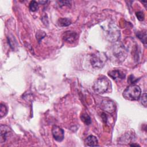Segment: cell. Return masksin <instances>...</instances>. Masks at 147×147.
<instances>
[{
  "mask_svg": "<svg viewBox=\"0 0 147 147\" xmlns=\"http://www.w3.org/2000/svg\"><path fill=\"white\" fill-rule=\"evenodd\" d=\"M101 108L109 113H113L115 110V103L110 100H104L101 102Z\"/></svg>",
  "mask_w": 147,
  "mask_h": 147,
  "instance_id": "cell-6",
  "label": "cell"
},
{
  "mask_svg": "<svg viewBox=\"0 0 147 147\" xmlns=\"http://www.w3.org/2000/svg\"><path fill=\"white\" fill-rule=\"evenodd\" d=\"M0 106H1L0 116H1V118H2L6 115V114L7 113V109L6 106L2 103H1Z\"/></svg>",
  "mask_w": 147,
  "mask_h": 147,
  "instance_id": "cell-15",
  "label": "cell"
},
{
  "mask_svg": "<svg viewBox=\"0 0 147 147\" xmlns=\"http://www.w3.org/2000/svg\"><path fill=\"white\" fill-rule=\"evenodd\" d=\"M134 80L135 78L133 75H130V76H129V78L128 79V82H129L130 83H132L133 82H134Z\"/></svg>",
  "mask_w": 147,
  "mask_h": 147,
  "instance_id": "cell-20",
  "label": "cell"
},
{
  "mask_svg": "<svg viewBox=\"0 0 147 147\" xmlns=\"http://www.w3.org/2000/svg\"><path fill=\"white\" fill-rule=\"evenodd\" d=\"M136 17H137V18L138 20L143 21L144 20L145 15H144V13L143 11H138V12L136 13Z\"/></svg>",
  "mask_w": 147,
  "mask_h": 147,
  "instance_id": "cell-17",
  "label": "cell"
},
{
  "mask_svg": "<svg viewBox=\"0 0 147 147\" xmlns=\"http://www.w3.org/2000/svg\"><path fill=\"white\" fill-rule=\"evenodd\" d=\"M107 60L106 55L103 52H98L93 55L91 59V64L94 68H102Z\"/></svg>",
  "mask_w": 147,
  "mask_h": 147,
  "instance_id": "cell-2",
  "label": "cell"
},
{
  "mask_svg": "<svg viewBox=\"0 0 147 147\" xmlns=\"http://www.w3.org/2000/svg\"><path fill=\"white\" fill-rule=\"evenodd\" d=\"M98 140L96 137L93 135H90L88 136L85 140V144L86 145L89 146H96L98 145Z\"/></svg>",
  "mask_w": 147,
  "mask_h": 147,
  "instance_id": "cell-11",
  "label": "cell"
},
{
  "mask_svg": "<svg viewBox=\"0 0 147 147\" xmlns=\"http://www.w3.org/2000/svg\"><path fill=\"white\" fill-rule=\"evenodd\" d=\"M52 133L54 139L59 142L63 141L64 137V131L61 127L54 125L52 128Z\"/></svg>",
  "mask_w": 147,
  "mask_h": 147,
  "instance_id": "cell-5",
  "label": "cell"
},
{
  "mask_svg": "<svg viewBox=\"0 0 147 147\" xmlns=\"http://www.w3.org/2000/svg\"><path fill=\"white\" fill-rule=\"evenodd\" d=\"M141 94V90L138 85L131 84L127 87L123 92V96L129 100H138Z\"/></svg>",
  "mask_w": 147,
  "mask_h": 147,
  "instance_id": "cell-1",
  "label": "cell"
},
{
  "mask_svg": "<svg viewBox=\"0 0 147 147\" xmlns=\"http://www.w3.org/2000/svg\"><path fill=\"white\" fill-rule=\"evenodd\" d=\"M57 23L60 26H67L71 24V21L67 18H60L58 20Z\"/></svg>",
  "mask_w": 147,
  "mask_h": 147,
  "instance_id": "cell-12",
  "label": "cell"
},
{
  "mask_svg": "<svg viewBox=\"0 0 147 147\" xmlns=\"http://www.w3.org/2000/svg\"><path fill=\"white\" fill-rule=\"evenodd\" d=\"M78 34L73 31H66L63 34V39L67 42L73 43L78 38Z\"/></svg>",
  "mask_w": 147,
  "mask_h": 147,
  "instance_id": "cell-7",
  "label": "cell"
},
{
  "mask_svg": "<svg viewBox=\"0 0 147 147\" xmlns=\"http://www.w3.org/2000/svg\"><path fill=\"white\" fill-rule=\"evenodd\" d=\"M44 32L42 31H40V32H37V34H36V38H37V40H38V41H40L41 40H42L45 36V34L42 35V34H43Z\"/></svg>",
  "mask_w": 147,
  "mask_h": 147,
  "instance_id": "cell-19",
  "label": "cell"
},
{
  "mask_svg": "<svg viewBox=\"0 0 147 147\" xmlns=\"http://www.w3.org/2000/svg\"><path fill=\"white\" fill-rule=\"evenodd\" d=\"M38 9V2L32 1L29 3V9L32 11H36Z\"/></svg>",
  "mask_w": 147,
  "mask_h": 147,
  "instance_id": "cell-16",
  "label": "cell"
},
{
  "mask_svg": "<svg viewBox=\"0 0 147 147\" xmlns=\"http://www.w3.org/2000/svg\"><path fill=\"white\" fill-rule=\"evenodd\" d=\"M10 129L6 126L1 125V137L0 142L1 143H3L6 141L7 137L10 133Z\"/></svg>",
  "mask_w": 147,
  "mask_h": 147,
  "instance_id": "cell-9",
  "label": "cell"
},
{
  "mask_svg": "<svg viewBox=\"0 0 147 147\" xmlns=\"http://www.w3.org/2000/svg\"><path fill=\"white\" fill-rule=\"evenodd\" d=\"M137 37L141 40L142 42H143L144 44H146V33L145 30L144 32H138L137 33Z\"/></svg>",
  "mask_w": 147,
  "mask_h": 147,
  "instance_id": "cell-14",
  "label": "cell"
},
{
  "mask_svg": "<svg viewBox=\"0 0 147 147\" xmlns=\"http://www.w3.org/2000/svg\"><path fill=\"white\" fill-rule=\"evenodd\" d=\"M109 81L105 77L98 78L94 82L93 88L98 94H103L106 92L109 88Z\"/></svg>",
  "mask_w": 147,
  "mask_h": 147,
  "instance_id": "cell-4",
  "label": "cell"
},
{
  "mask_svg": "<svg viewBox=\"0 0 147 147\" xmlns=\"http://www.w3.org/2000/svg\"><path fill=\"white\" fill-rule=\"evenodd\" d=\"M108 75L115 80H121L125 78V74L120 70L114 69L108 72Z\"/></svg>",
  "mask_w": 147,
  "mask_h": 147,
  "instance_id": "cell-8",
  "label": "cell"
},
{
  "mask_svg": "<svg viewBox=\"0 0 147 147\" xmlns=\"http://www.w3.org/2000/svg\"><path fill=\"white\" fill-rule=\"evenodd\" d=\"M130 146H140V145H138V144H131V145H130Z\"/></svg>",
  "mask_w": 147,
  "mask_h": 147,
  "instance_id": "cell-21",
  "label": "cell"
},
{
  "mask_svg": "<svg viewBox=\"0 0 147 147\" xmlns=\"http://www.w3.org/2000/svg\"><path fill=\"white\" fill-rule=\"evenodd\" d=\"M105 31L106 37L111 42L116 41L120 36L119 30L116 25L114 24H109L106 26Z\"/></svg>",
  "mask_w": 147,
  "mask_h": 147,
  "instance_id": "cell-3",
  "label": "cell"
},
{
  "mask_svg": "<svg viewBox=\"0 0 147 147\" xmlns=\"http://www.w3.org/2000/svg\"><path fill=\"white\" fill-rule=\"evenodd\" d=\"M82 121L87 125L91 124V120L90 116L86 113H83L80 116Z\"/></svg>",
  "mask_w": 147,
  "mask_h": 147,
  "instance_id": "cell-13",
  "label": "cell"
},
{
  "mask_svg": "<svg viewBox=\"0 0 147 147\" xmlns=\"http://www.w3.org/2000/svg\"><path fill=\"white\" fill-rule=\"evenodd\" d=\"M114 54L115 55L114 56L115 57H118L119 59H121L122 57V59H125V57H124V55L125 56H126L123 48H122L120 45H117V47H115L114 48Z\"/></svg>",
  "mask_w": 147,
  "mask_h": 147,
  "instance_id": "cell-10",
  "label": "cell"
},
{
  "mask_svg": "<svg viewBox=\"0 0 147 147\" xmlns=\"http://www.w3.org/2000/svg\"><path fill=\"white\" fill-rule=\"evenodd\" d=\"M146 94L145 93L144 94H142V95L141 96V103L145 106L146 107V101H147V99H146Z\"/></svg>",
  "mask_w": 147,
  "mask_h": 147,
  "instance_id": "cell-18",
  "label": "cell"
}]
</instances>
